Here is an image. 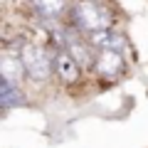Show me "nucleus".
<instances>
[{"label":"nucleus","instance_id":"1","mask_svg":"<svg viewBox=\"0 0 148 148\" xmlns=\"http://www.w3.org/2000/svg\"><path fill=\"white\" fill-rule=\"evenodd\" d=\"M74 25L79 30L86 32H96V30H109L111 27V12L106 10L99 3H91V0H84V3H77L72 10Z\"/></svg>","mask_w":148,"mask_h":148},{"label":"nucleus","instance_id":"2","mask_svg":"<svg viewBox=\"0 0 148 148\" xmlns=\"http://www.w3.org/2000/svg\"><path fill=\"white\" fill-rule=\"evenodd\" d=\"M20 57H22V62H25V69H27V77H30V79L45 82L49 77L54 62H49L45 47H40V45H25V47L20 49Z\"/></svg>","mask_w":148,"mask_h":148},{"label":"nucleus","instance_id":"3","mask_svg":"<svg viewBox=\"0 0 148 148\" xmlns=\"http://www.w3.org/2000/svg\"><path fill=\"white\" fill-rule=\"evenodd\" d=\"M94 69L99 74H104V77H116L123 69L121 52H119V49H111V47L99 49V54H96V59H94Z\"/></svg>","mask_w":148,"mask_h":148},{"label":"nucleus","instance_id":"4","mask_svg":"<svg viewBox=\"0 0 148 148\" xmlns=\"http://www.w3.org/2000/svg\"><path fill=\"white\" fill-rule=\"evenodd\" d=\"M79 67L82 64L72 57L69 49H62V52H57V57H54V72H57V77L64 84H74V82L79 79Z\"/></svg>","mask_w":148,"mask_h":148},{"label":"nucleus","instance_id":"5","mask_svg":"<svg viewBox=\"0 0 148 148\" xmlns=\"http://www.w3.org/2000/svg\"><path fill=\"white\" fill-rule=\"evenodd\" d=\"M0 74H3V79H5V82L20 84L22 77L27 74L22 57H20V54H17V57H12V54H5V57L0 59Z\"/></svg>","mask_w":148,"mask_h":148},{"label":"nucleus","instance_id":"6","mask_svg":"<svg viewBox=\"0 0 148 148\" xmlns=\"http://www.w3.org/2000/svg\"><path fill=\"white\" fill-rule=\"evenodd\" d=\"M22 94L20 89H17V84H12V82H5L3 79V84H0V104L5 106V109H10V106H17L22 104Z\"/></svg>","mask_w":148,"mask_h":148},{"label":"nucleus","instance_id":"7","mask_svg":"<svg viewBox=\"0 0 148 148\" xmlns=\"http://www.w3.org/2000/svg\"><path fill=\"white\" fill-rule=\"evenodd\" d=\"M67 49L72 52V57L77 59V62L84 67V64H94V54H91V49H89V45L86 42H82V40H69L67 42Z\"/></svg>","mask_w":148,"mask_h":148},{"label":"nucleus","instance_id":"8","mask_svg":"<svg viewBox=\"0 0 148 148\" xmlns=\"http://www.w3.org/2000/svg\"><path fill=\"white\" fill-rule=\"evenodd\" d=\"M37 8V12L45 17H54L64 10V0H32Z\"/></svg>","mask_w":148,"mask_h":148}]
</instances>
